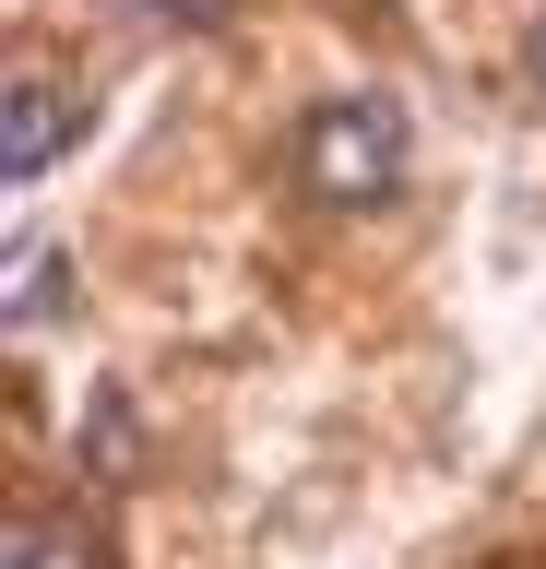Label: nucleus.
I'll return each instance as SVG.
<instances>
[{
  "mask_svg": "<svg viewBox=\"0 0 546 569\" xmlns=\"http://www.w3.org/2000/svg\"><path fill=\"white\" fill-rule=\"evenodd\" d=\"M48 309H60V249H37V238H24V249H12V320L37 332Z\"/></svg>",
  "mask_w": 546,
  "mask_h": 569,
  "instance_id": "20e7f679",
  "label": "nucleus"
},
{
  "mask_svg": "<svg viewBox=\"0 0 546 569\" xmlns=\"http://www.w3.org/2000/svg\"><path fill=\"white\" fill-rule=\"evenodd\" d=\"M60 142H72V96H60L48 71H12V96H0V178H12V190L48 178Z\"/></svg>",
  "mask_w": 546,
  "mask_h": 569,
  "instance_id": "f03ea898",
  "label": "nucleus"
},
{
  "mask_svg": "<svg viewBox=\"0 0 546 569\" xmlns=\"http://www.w3.org/2000/svg\"><path fill=\"white\" fill-rule=\"evenodd\" d=\"M523 60H535V83H546V24H535V48H523Z\"/></svg>",
  "mask_w": 546,
  "mask_h": 569,
  "instance_id": "39448f33",
  "label": "nucleus"
},
{
  "mask_svg": "<svg viewBox=\"0 0 546 569\" xmlns=\"http://www.w3.org/2000/svg\"><path fill=\"white\" fill-rule=\"evenodd\" d=\"M155 12H202V0H155Z\"/></svg>",
  "mask_w": 546,
  "mask_h": 569,
  "instance_id": "423d86ee",
  "label": "nucleus"
},
{
  "mask_svg": "<svg viewBox=\"0 0 546 569\" xmlns=\"http://www.w3.org/2000/svg\"><path fill=\"white\" fill-rule=\"evenodd\" d=\"M297 178L321 190V202H393L404 190V107L393 96H321L309 107V131H297Z\"/></svg>",
  "mask_w": 546,
  "mask_h": 569,
  "instance_id": "f257e3e1",
  "label": "nucleus"
},
{
  "mask_svg": "<svg viewBox=\"0 0 546 569\" xmlns=\"http://www.w3.org/2000/svg\"><path fill=\"white\" fill-rule=\"evenodd\" d=\"M12 569H108V546L60 510H37V522H12Z\"/></svg>",
  "mask_w": 546,
  "mask_h": 569,
  "instance_id": "7ed1b4c3",
  "label": "nucleus"
}]
</instances>
